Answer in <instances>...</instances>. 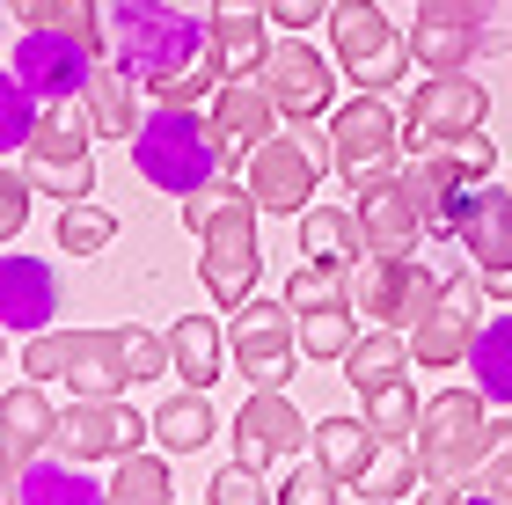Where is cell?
I'll return each mask as SVG.
<instances>
[{
    "mask_svg": "<svg viewBox=\"0 0 512 505\" xmlns=\"http://www.w3.org/2000/svg\"><path fill=\"white\" fill-rule=\"evenodd\" d=\"M256 213H264V205L249 198V183L235 191V183H220V176L183 198V227L205 242L198 279H205V293H213V308H227V315L256 293V264H264L256 257Z\"/></svg>",
    "mask_w": 512,
    "mask_h": 505,
    "instance_id": "1",
    "label": "cell"
},
{
    "mask_svg": "<svg viewBox=\"0 0 512 505\" xmlns=\"http://www.w3.org/2000/svg\"><path fill=\"white\" fill-rule=\"evenodd\" d=\"M110 59L139 88H154V81L183 74L191 59H205V22H191L169 0H118L110 8Z\"/></svg>",
    "mask_w": 512,
    "mask_h": 505,
    "instance_id": "2",
    "label": "cell"
},
{
    "mask_svg": "<svg viewBox=\"0 0 512 505\" xmlns=\"http://www.w3.org/2000/svg\"><path fill=\"white\" fill-rule=\"evenodd\" d=\"M132 169L147 176L154 191L191 198L220 176V140H213V125H205L198 110L154 103V118H139V132H132Z\"/></svg>",
    "mask_w": 512,
    "mask_h": 505,
    "instance_id": "3",
    "label": "cell"
},
{
    "mask_svg": "<svg viewBox=\"0 0 512 505\" xmlns=\"http://www.w3.org/2000/svg\"><path fill=\"white\" fill-rule=\"evenodd\" d=\"M417 447V469L425 484H469L491 454V396L483 388H447V396L425 403V418L410 432Z\"/></svg>",
    "mask_w": 512,
    "mask_h": 505,
    "instance_id": "4",
    "label": "cell"
},
{
    "mask_svg": "<svg viewBox=\"0 0 512 505\" xmlns=\"http://www.w3.org/2000/svg\"><path fill=\"white\" fill-rule=\"evenodd\" d=\"M330 169L352 183V198H374L403 176V118L381 96H359L330 110Z\"/></svg>",
    "mask_w": 512,
    "mask_h": 505,
    "instance_id": "5",
    "label": "cell"
},
{
    "mask_svg": "<svg viewBox=\"0 0 512 505\" xmlns=\"http://www.w3.org/2000/svg\"><path fill=\"white\" fill-rule=\"evenodd\" d=\"M22 176L37 183L44 198L74 205V198H96V118L88 103H44V118L22 147Z\"/></svg>",
    "mask_w": 512,
    "mask_h": 505,
    "instance_id": "6",
    "label": "cell"
},
{
    "mask_svg": "<svg viewBox=\"0 0 512 505\" xmlns=\"http://www.w3.org/2000/svg\"><path fill=\"white\" fill-rule=\"evenodd\" d=\"M330 52L344 66V81L366 88V96H381L410 74V37L395 30V22L374 8V0H330Z\"/></svg>",
    "mask_w": 512,
    "mask_h": 505,
    "instance_id": "7",
    "label": "cell"
},
{
    "mask_svg": "<svg viewBox=\"0 0 512 505\" xmlns=\"http://www.w3.org/2000/svg\"><path fill=\"white\" fill-rule=\"evenodd\" d=\"M322 169H330V132H286V140H271L242 162V183H249V198L264 205V213H308L315 205V183Z\"/></svg>",
    "mask_w": 512,
    "mask_h": 505,
    "instance_id": "8",
    "label": "cell"
},
{
    "mask_svg": "<svg viewBox=\"0 0 512 505\" xmlns=\"http://www.w3.org/2000/svg\"><path fill=\"white\" fill-rule=\"evenodd\" d=\"M447 301V279H439L432 264H388V257H359L352 264V308L359 323H388V330H417L425 315Z\"/></svg>",
    "mask_w": 512,
    "mask_h": 505,
    "instance_id": "9",
    "label": "cell"
},
{
    "mask_svg": "<svg viewBox=\"0 0 512 505\" xmlns=\"http://www.w3.org/2000/svg\"><path fill=\"white\" fill-rule=\"evenodd\" d=\"M154 440V418H139L125 396H74L59 410V432H52V454L96 469V462H125Z\"/></svg>",
    "mask_w": 512,
    "mask_h": 505,
    "instance_id": "10",
    "label": "cell"
},
{
    "mask_svg": "<svg viewBox=\"0 0 512 505\" xmlns=\"http://www.w3.org/2000/svg\"><path fill=\"white\" fill-rule=\"evenodd\" d=\"M227 352H235L249 388H286L293 359H300V315L286 301H256L249 293L235 308V323H227Z\"/></svg>",
    "mask_w": 512,
    "mask_h": 505,
    "instance_id": "11",
    "label": "cell"
},
{
    "mask_svg": "<svg viewBox=\"0 0 512 505\" xmlns=\"http://www.w3.org/2000/svg\"><path fill=\"white\" fill-rule=\"evenodd\" d=\"M483 110H491V96L476 74H432L403 110V154H432L461 132H483Z\"/></svg>",
    "mask_w": 512,
    "mask_h": 505,
    "instance_id": "12",
    "label": "cell"
},
{
    "mask_svg": "<svg viewBox=\"0 0 512 505\" xmlns=\"http://www.w3.org/2000/svg\"><path fill=\"white\" fill-rule=\"evenodd\" d=\"M395 183H403L410 205L425 213V235H461V213H469L483 176L461 162L454 147H432V154H403V176Z\"/></svg>",
    "mask_w": 512,
    "mask_h": 505,
    "instance_id": "13",
    "label": "cell"
},
{
    "mask_svg": "<svg viewBox=\"0 0 512 505\" xmlns=\"http://www.w3.org/2000/svg\"><path fill=\"white\" fill-rule=\"evenodd\" d=\"M8 66L22 74V88H30L37 103H74L81 88H88V74H96V52L74 44L66 30H22Z\"/></svg>",
    "mask_w": 512,
    "mask_h": 505,
    "instance_id": "14",
    "label": "cell"
},
{
    "mask_svg": "<svg viewBox=\"0 0 512 505\" xmlns=\"http://www.w3.org/2000/svg\"><path fill=\"white\" fill-rule=\"evenodd\" d=\"M256 81L271 88L278 118H293V125H308V118H322V110H330V59H322L308 37H278Z\"/></svg>",
    "mask_w": 512,
    "mask_h": 505,
    "instance_id": "15",
    "label": "cell"
},
{
    "mask_svg": "<svg viewBox=\"0 0 512 505\" xmlns=\"http://www.w3.org/2000/svg\"><path fill=\"white\" fill-rule=\"evenodd\" d=\"M476 323H483V271H461V279H447V301L410 330V359L417 366H461Z\"/></svg>",
    "mask_w": 512,
    "mask_h": 505,
    "instance_id": "16",
    "label": "cell"
},
{
    "mask_svg": "<svg viewBox=\"0 0 512 505\" xmlns=\"http://www.w3.org/2000/svg\"><path fill=\"white\" fill-rule=\"evenodd\" d=\"M308 418L286 403V388H256V396L235 410V462L249 469H271V462H286V454L308 447Z\"/></svg>",
    "mask_w": 512,
    "mask_h": 505,
    "instance_id": "17",
    "label": "cell"
},
{
    "mask_svg": "<svg viewBox=\"0 0 512 505\" xmlns=\"http://www.w3.org/2000/svg\"><path fill=\"white\" fill-rule=\"evenodd\" d=\"M271 118H278V103H271V88L264 81H220L213 88V140H220V169H235L249 162L256 147L271 140Z\"/></svg>",
    "mask_w": 512,
    "mask_h": 505,
    "instance_id": "18",
    "label": "cell"
},
{
    "mask_svg": "<svg viewBox=\"0 0 512 505\" xmlns=\"http://www.w3.org/2000/svg\"><path fill=\"white\" fill-rule=\"evenodd\" d=\"M205 59L220 66V81L264 74V59H271L264 0H213V22H205Z\"/></svg>",
    "mask_w": 512,
    "mask_h": 505,
    "instance_id": "19",
    "label": "cell"
},
{
    "mask_svg": "<svg viewBox=\"0 0 512 505\" xmlns=\"http://www.w3.org/2000/svg\"><path fill=\"white\" fill-rule=\"evenodd\" d=\"M74 396H125L132 388V366H125V323H103V330H74L66 337V374H59Z\"/></svg>",
    "mask_w": 512,
    "mask_h": 505,
    "instance_id": "20",
    "label": "cell"
},
{
    "mask_svg": "<svg viewBox=\"0 0 512 505\" xmlns=\"http://www.w3.org/2000/svg\"><path fill=\"white\" fill-rule=\"evenodd\" d=\"M359 235H366V257L403 264V257H417V242H425V213L410 205L403 183H388V191L359 198Z\"/></svg>",
    "mask_w": 512,
    "mask_h": 505,
    "instance_id": "21",
    "label": "cell"
},
{
    "mask_svg": "<svg viewBox=\"0 0 512 505\" xmlns=\"http://www.w3.org/2000/svg\"><path fill=\"white\" fill-rule=\"evenodd\" d=\"M59 315V279L37 257H0V323L8 330H52Z\"/></svg>",
    "mask_w": 512,
    "mask_h": 505,
    "instance_id": "22",
    "label": "cell"
},
{
    "mask_svg": "<svg viewBox=\"0 0 512 505\" xmlns=\"http://www.w3.org/2000/svg\"><path fill=\"white\" fill-rule=\"evenodd\" d=\"M454 242L469 249L476 271H512V191H476Z\"/></svg>",
    "mask_w": 512,
    "mask_h": 505,
    "instance_id": "23",
    "label": "cell"
},
{
    "mask_svg": "<svg viewBox=\"0 0 512 505\" xmlns=\"http://www.w3.org/2000/svg\"><path fill=\"white\" fill-rule=\"evenodd\" d=\"M410 59L425 66V74H469V59H476V22H461V15H447V8L432 0V8L410 22Z\"/></svg>",
    "mask_w": 512,
    "mask_h": 505,
    "instance_id": "24",
    "label": "cell"
},
{
    "mask_svg": "<svg viewBox=\"0 0 512 505\" xmlns=\"http://www.w3.org/2000/svg\"><path fill=\"white\" fill-rule=\"evenodd\" d=\"M169 359H176L183 388H213L220 366L235 352H227V330L213 323V315H176V323H169Z\"/></svg>",
    "mask_w": 512,
    "mask_h": 505,
    "instance_id": "25",
    "label": "cell"
},
{
    "mask_svg": "<svg viewBox=\"0 0 512 505\" xmlns=\"http://www.w3.org/2000/svg\"><path fill=\"white\" fill-rule=\"evenodd\" d=\"M81 103H88V118H96V140H132V132H139V81L125 74L118 59H96Z\"/></svg>",
    "mask_w": 512,
    "mask_h": 505,
    "instance_id": "26",
    "label": "cell"
},
{
    "mask_svg": "<svg viewBox=\"0 0 512 505\" xmlns=\"http://www.w3.org/2000/svg\"><path fill=\"white\" fill-rule=\"evenodd\" d=\"M308 447H315V462L337 476V484H359L366 469H374V454H381V432L366 425V418H322L308 432Z\"/></svg>",
    "mask_w": 512,
    "mask_h": 505,
    "instance_id": "27",
    "label": "cell"
},
{
    "mask_svg": "<svg viewBox=\"0 0 512 505\" xmlns=\"http://www.w3.org/2000/svg\"><path fill=\"white\" fill-rule=\"evenodd\" d=\"M300 249H308L315 264H344V271H352L366 257L359 205H308V213H300Z\"/></svg>",
    "mask_w": 512,
    "mask_h": 505,
    "instance_id": "28",
    "label": "cell"
},
{
    "mask_svg": "<svg viewBox=\"0 0 512 505\" xmlns=\"http://www.w3.org/2000/svg\"><path fill=\"white\" fill-rule=\"evenodd\" d=\"M337 366H344V381H352L359 396H366V388H381V381H403V366H417L410 359V330H388V323L359 330V344Z\"/></svg>",
    "mask_w": 512,
    "mask_h": 505,
    "instance_id": "29",
    "label": "cell"
},
{
    "mask_svg": "<svg viewBox=\"0 0 512 505\" xmlns=\"http://www.w3.org/2000/svg\"><path fill=\"white\" fill-rule=\"evenodd\" d=\"M22 505H103L96 476H88L81 462H66V454H37L30 469H22Z\"/></svg>",
    "mask_w": 512,
    "mask_h": 505,
    "instance_id": "30",
    "label": "cell"
},
{
    "mask_svg": "<svg viewBox=\"0 0 512 505\" xmlns=\"http://www.w3.org/2000/svg\"><path fill=\"white\" fill-rule=\"evenodd\" d=\"M154 447H161V454H198V447H213V403H205V388H183V396L154 403Z\"/></svg>",
    "mask_w": 512,
    "mask_h": 505,
    "instance_id": "31",
    "label": "cell"
},
{
    "mask_svg": "<svg viewBox=\"0 0 512 505\" xmlns=\"http://www.w3.org/2000/svg\"><path fill=\"white\" fill-rule=\"evenodd\" d=\"M469 381L483 388L491 403H512V315H491V323H476L469 337Z\"/></svg>",
    "mask_w": 512,
    "mask_h": 505,
    "instance_id": "32",
    "label": "cell"
},
{
    "mask_svg": "<svg viewBox=\"0 0 512 505\" xmlns=\"http://www.w3.org/2000/svg\"><path fill=\"white\" fill-rule=\"evenodd\" d=\"M169 498H176V484H169V462H161L154 447L125 454L118 476H110V491H103V505H169Z\"/></svg>",
    "mask_w": 512,
    "mask_h": 505,
    "instance_id": "33",
    "label": "cell"
},
{
    "mask_svg": "<svg viewBox=\"0 0 512 505\" xmlns=\"http://www.w3.org/2000/svg\"><path fill=\"white\" fill-rule=\"evenodd\" d=\"M286 308L293 315H322V308H352V271L344 264H300L293 279H286Z\"/></svg>",
    "mask_w": 512,
    "mask_h": 505,
    "instance_id": "34",
    "label": "cell"
},
{
    "mask_svg": "<svg viewBox=\"0 0 512 505\" xmlns=\"http://www.w3.org/2000/svg\"><path fill=\"white\" fill-rule=\"evenodd\" d=\"M417 484H425V469H417V447H403V440H381L374 469L359 476V491L374 498V505H395V498H410Z\"/></svg>",
    "mask_w": 512,
    "mask_h": 505,
    "instance_id": "35",
    "label": "cell"
},
{
    "mask_svg": "<svg viewBox=\"0 0 512 505\" xmlns=\"http://www.w3.org/2000/svg\"><path fill=\"white\" fill-rule=\"evenodd\" d=\"M359 418L374 425L381 440H410L417 418H425V403H417L410 381H381V388H366V410H359Z\"/></svg>",
    "mask_w": 512,
    "mask_h": 505,
    "instance_id": "36",
    "label": "cell"
},
{
    "mask_svg": "<svg viewBox=\"0 0 512 505\" xmlns=\"http://www.w3.org/2000/svg\"><path fill=\"white\" fill-rule=\"evenodd\" d=\"M110 235H118V213H103L96 198H74L59 213V249L66 257H96V249H110Z\"/></svg>",
    "mask_w": 512,
    "mask_h": 505,
    "instance_id": "37",
    "label": "cell"
},
{
    "mask_svg": "<svg viewBox=\"0 0 512 505\" xmlns=\"http://www.w3.org/2000/svg\"><path fill=\"white\" fill-rule=\"evenodd\" d=\"M359 344V308H322V315H300V352L308 359H344Z\"/></svg>",
    "mask_w": 512,
    "mask_h": 505,
    "instance_id": "38",
    "label": "cell"
},
{
    "mask_svg": "<svg viewBox=\"0 0 512 505\" xmlns=\"http://www.w3.org/2000/svg\"><path fill=\"white\" fill-rule=\"evenodd\" d=\"M37 118H44V110H37L30 88H22V74H15V66H0V154H22V147H30Z\"/></svg>",
    "mask_w": 512,
    "mask_h": 505,
    "instance_id": "39",
    "label": "cell"
},
{
    "mask_svg": "<svg viewBox=\"0 0 512 505\" xmlns=\"http://www.w3.org/2000/svg\"><path fill=\"white\" fill-rule=\"evenodd\" d=\"M22 30H66L96 59H103V37H110V30H96V0H37V15L22 22Z\"/></svg>",
    "mask_w": 512,
    "mask_h": 505,
    "instance_id": "40",
    "label": "cell"
},
{
    "mask_svg": "<svg viewBox=\"0 0 512 505\" xmlns=\"http://www.w3.org/2000/svg\"><path fill=\"white\" fill-rule=\"evenodd\" d=\"M205 498H213V505H278V498L264 491V469H249V462H227V469H213Z\"/></svg>",
    "mask_w": 512,
    "mask_h": 505,
    "instance_id": "41",
    "label": "cell"
},
{
    "mask_svg": "<svg viewBox=\"0 0 512 505\" xmlns=\"http://www.w3.org/2000/svg\"><path fill=\"white\" fill-rule=\"evenodd\" d=\"M213 88H220V66H213V59H191L183 74L154 81V103H169V110H191L198 96H213Z\"/></svg>",
    "mask_w": 512,
    "mask_h": 505,
    "instance_id": "42",
    "label": "cell"
},
{
    "mask_svg": "<svg viewBox=\"0 0 512 505\" xmlns=\"http://www.w3.org/2000/svg\"><path fill=\"white\" fill-rule=\"evenodd\" d=\"M66 337L74 330H30V344H22V381H59L66 374Z\"/></svg>",
    "mask_w": 512,
    "mask_h": 505,
    "instance_id": "43",
    "label": "cell"
},
{
    "mask_svg": "<svg viewBox=\"0 0 512 505\" xmlns=\"http://www.w3.org/2000/svg\"><path fill=\"white\" fill-rule=\"evenodd\" d=\"M337 491H344V484H337L322 462H300L286 484H278V505H337Z\"/></svg>",
    "mask_w": 512,
    "mask_h": 505,
    "instance_id": "44",
    "label": "cell"
},
{
    "mask_svg": "<svg viewBox=\"0 0 512 505\" xmlns=\"http://www.w3.org/2000/svg\"><path fill=\"white\" fill-rule=\"evenodd\" d=\"M30 198H37L30 176H22V169H0V242H15L22 227H30Z\"/></svg>",
    "mask_w": 512,
    "mask_h": 505,
    "instance_id": "45",
    "label": "cell"
},
{
    "mask_svg": "<svg viewBox=\"0 0 512 505\" xmlns=\"http://www.w3.org/2000/svg\"><path fill=\"white\" fill-rule=\"evenodd\" d=\"M476 491H505L512 484V418H491V454H483V469L469 476Z\"/></svg>",
    "mask_w": 512,
    "mask_h": 505,
    "instance_id": "46",
    "label": "cell"
},
{
    "mask_svg": "<svg viewBox=\"0 0 512 505\" xmlns=\"http://www.w3.org/2000/svg\"><path fill=\"white\" fill-rule=\"evenodd\" d=\"M264 15L278 30H315V22L330 15V0H264Z\"/></svg>",
    "mask_w": 512,
    "mask_h": 505,
    "instance_id": "47",
    "label": "cell"
},
{
    "mask_svg": "<svg viewBox=\"0 0 512 505\" xmlns=\"http://www.w3.org/2000/svg\"><path fill=\"white\" fill-rule=\"evenodd\" d=\"M483 293H498V301H512V271H483Z\"/></svg>",
    "mask_w": 512,
    "mask_h": 505,
    "instance_id": "48",
    "label": "cell"
},
{
    "mask_svg": "<svg viewBox=\"0 0 512 505\" xmlns=\"http://www.w3.org/2000/svg\"><path fill=\"white\" fill-rule=\"evenodd\" d=\"M461 505H505V498H498V491H476V484H469V491H461Z\"/></svg>",
    "mask_w": 512,
    "mask_h": 505,
    "instance_id": "49",
    "label": "cell"
},
{
    "mask_svg": "<svg viewBox=\"0 0 512 505\" xmlns=\"http://www.w3.org/2000/svg\"><path fill=\"white\" fill-rule=\"evenodd\" d=\"M8 8H15V15H22V22H30V15H37V0H8Z\"/></svg>",
    "mask_w": 512,
    "mask_h": 505,
    "instance_id": "50",
    "label": "cell"
},
{
    "mask_svg": "<svg viewBox=\"0 0 512 505\" xmlns=\"http://www.w3.org/2000/svg\"><path fill=\"white\" fill-rule=\"evenodd\" d=\"M0 366H8V323H0Z\"/></svg>",
    "mask_w": 512,
    "mask_h": 505,
    "instance_id": "51",
    "label": "cell"
},
{
    "mask_svg": "<svg viewBox=\"0 0 512 505\" xmlns=\"http://www.w3.org/2000/svg\"><path fill=\"white\" fill-rule=\"evenodd\" d=\"M8 15H15V8H8V0H0V22H8Z\"/></svg>",
    "mask_w": 512,
    "mask_h": 505,
    "instance_id": "52",
    "label": "cell"
},
{
    "mask_svg": "<svg viewBox=\"0 0 512 505\" xmlns=\"http://www.w3.org/2000/svg\"><path fill=\"white\" fill-rule=\"evenodd\" d=\"M498 498H505V505H512V484H505V491H498Z\"/></svg>",
    "mask_w": 512,
    "mask_h": 505,
    "instance_id": "53",
    "label": "cell"
}]
</instances>
